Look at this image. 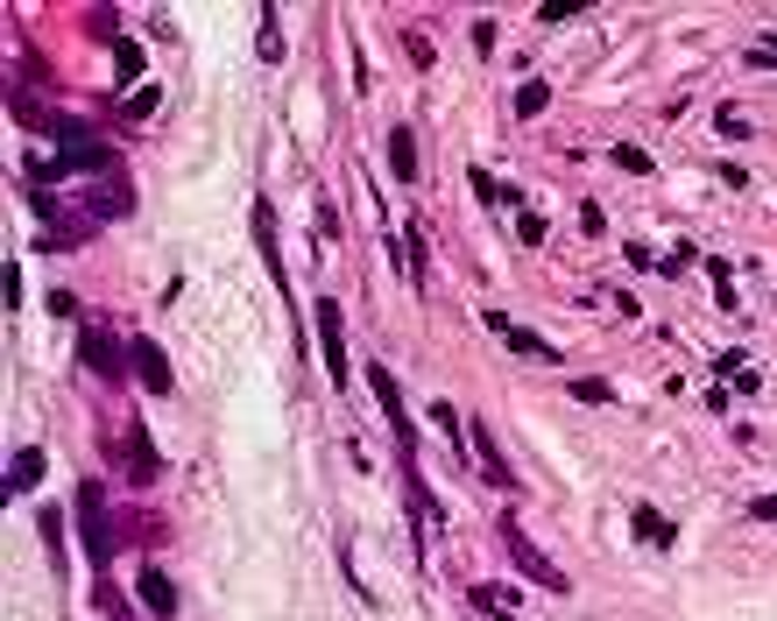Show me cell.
Wrapping results in <instances>:
<instances>
[{"instance_id": "9c48e42d", "label": "cell", "mask_w": 777, "mask_h": 621, "mask_svg": "<svg viewBox=\"0 0 777 621\" xmlns=\"http://www.w3.org/2000/svg\"><path fill=\"white\" fill-rule=\"evenodd\" d=\"M319 339H325V367H333V381L346 388V339H340V304L333 297L319 304Z\"/></svg>"}, {"instance_id": "6da1fadb", "label": "cell", "mask_w": 777, "mask_h": 621, "mask_svg": "<svg viewBox=\"0 0 777 621\" xmlns=\"http://www.w3.org/2000/svg\"><path fill=\"white\" fill-rule=\"evenodd\" d=\"M495 530H502V551L516 558V572L531 579V587H544V593H566V572L552 566V551H537V543H531V530L516 522V509H502V522H495Z\"/></svg>"}, {"instance_id": "277c9868", "label": "cell", "mask_w": 777, "mask_h": 621, "mask_svg": "<svg viewBox=\"0 0 777 621\" xmlns=\"http://www.w3.org/2000/svg\"><path fill=\"white\" fill-rule=\"evenodd\" d=\"M78 360L100 367V375H121V367H134V346H121L107 325H78Z\"/></svg>"}, {"instance_id": "30bf717a", "label": "cell", "mask_w": 777, "mask_h": 621, "mask_svg": "<svg viewBox=\"0 0 777 621\" xmlns=\"http://www.w3.org/2000/svg\"><path fill=\"white\" fill-rule=\"evenodd\" d=\"M389 170H396L403 184H417V134L411 128H389Z\"/></svg>"}, {"instance_id": "2e32d148", "label": "cell", "mask_w": 777, "mask_h": 621, "mask_svg": "<svg viewBox=\"0 0 777 621\" xmlns=\"http://www.w3.org/2000/svg\"><path fill=\"white\" fill-rule=\"evenodd\" d=\"M466 600H474L481 614H509V587H474Z\"/></svg>"}, {"instance_id": "3957f363", "label": "cell", "mask_w": 777, "mask_h": 621, "mask_svg": "<svg viewBox=\"0 0 777 621\" xmlns=\"http://www.w3.org/2000/svg\"><path fill=\"white\" fill-rule=\"evenodd\" d=\"M367 388H375V403H382L389 431H396V459H417V431H411V410H403V388H396V375H389L382 360L367 367Z\"/></svg>"}, {"instance_id": "8fae6325", "label": "cell", "mask_w": 777, "mask_h": 621, "mask_svg": "<svg viewBox=\"0 0 777 621\" xmlns=\"http://www.w3.org/2000/svg\"><path fill=\"white\" fill-rule=\"evenodd\" d=\"M142 71H149L142 43H128V35H121V43H113V78H121V85H134V92H142Z\"/></svg>"}, {"instance_id": "4fadbf2b", "label": "cell", "mask_w": 777, "mask_h": 621, "mask_svg": "<svg viewBox=\"0 0 777 621\" xmlns=\"http://www.w3.org/2000/svg\"><path fill=\"white\" fill-rule=\"evenodd\" d=\"M629 530H636V537H644V543H672V522H665V516H657V509H650V501H636V509H629Z\"/></svg>"}, {"instance_id": "5b68a950", "label": "cell", "mask_w": 777, "mask_h": 621, "mask_svg": "<svg viewBox=\"0 0 777 621\" xmlns=\"http://www.w3.org/2000/svg\"><path fill=\"white\" fill-rule=\"evenodd\" d=\"M466 445H474V452H481V459H474V466H481V474H488V480H495V488H509V495H516V466H509V459H502V445H495V431H488V424H481V417H474V424H466Z\"/></svg>"}, {"instance_id": "d6986e66", "label": "cell", "mask_w": 777, "mask_h": 621, "mask_svg": "<svg viewBox=\"0 0 777 621\" xmlns=\"http://www.w3.org/2000/svg\"><path fill=\"white\" fill-rule=\"evenodd\" d=\"M262 57H269V64H283V29H276V14H262Z\"/></svg>"}, {"instance_id": "ffe728a7", "label": "cell", "mask_w": 777, "mask_h": 621, "mask_svg": "<svg viewBox=\"0 0 777 621\" xmlns=\"http://www.w3.org/2000/svg\"><path fill=\"white\" fill-rule=\"evenodd\" d=\"M311 233H319V247H333V241H340V212L325 205V198H319V226H311Z\"/></svg>"}, {"instance_id": "7a4b0ae2", "label": "cell", "mask_w": 777, "mask_h": 621, "mask_svg": "<svg viewBox=\"0 0 777 621\" xmlns=\"http://www.w3.org/2000/svg\"><path fill=\"white\" fill-rule=\"evenodd\" d=\"M78 537H85V558L107 572V566H113V522H107L100 480H78Z\"/></svg>"}, {"instance_id": "ba28073f", "label": "cell", "mask_w": 777, "mask_h": 621, "mask_svg": "<svg viewBox=\"0 0 777 621\" xmlns=\"http://www.w3.org/2000/svg\"><path fill=\"white\" fill-rule=\"evenodd\" d=\"M134 600H142V608H149L155 621H170V614H178V587H170V579L155 572V566H142V572H134Z\"/></svg>"}, {"instance_id": "52a82bcc", "label": "cell", "mask_w": 777, "mask_h": 621, "mask_svg": "<svg viewBox=\"0 0 777 621\" xmlns=\"http://www.w3.org/2000/svg\"><path fill=\"white\" fill-rule=\"evenodd\" d=\"M128 346H134V375H142V388H149V396H170V388H178V375H170L163 346H155V339H128Z\"/></svg>"}, {"instance_id": "44dd1931", "label": "cell", "mask_w": 777, "mask_h": 621, "mask_svg": "<svg viewBox=\"0 0 777 621\" xmlns=\"http://www.w3.org/2000/svg\"><path fill=\"white\" fill-rule=\"evenodd\" d=\"M749 516H756V522H777V495H756V501H749Z\"/></svg>"}, {"instance_id": "9a60e30c", "label": "cell", "mask_w": 777, "mask_h": 621, "mask_svg": "<svg viewBox=\"0 0 777 621\" xmlns=\"http://www.w3.org/2000/svg\"><path fill=\"white\" fill-rule=\"evenodd\" d=\"M128 474H134V480H149V474H155V459H149V438H142V431H128Z\"/></svg>"}, {"instance_id": "e0dca14e", "label": "cell", "mask_w": 777, "mask_h": 621, "mask_svg": "<svg viewBox=\"0 0 777 621\" xmlns=\"http://www.w3.org/2000/svg\"><path fill=\"white\" fill-rule=\"evenodd\" d=\"M615 163H622V170H629V177H650V155H644V149H636V142H615Z\"/></svg>"}, {"instance_id": "8992f818", "label": "cell", "mask_w": 777, "mask_h": 621, "mask_svg": "<svg viewBox=\"0 0 777 621\" xmlns=\"http://www.w3.org/2000/svg\"><path fill=\"white\" fill-rule=\"evenodd\" d=\"M488 333L509 346V354H523V360H558V346L552 339H537L531 325H516V318H502V310H488Z\"/></svg>"}, {"instance_id": "7c38bea8", "label": "cell", "mask_w": 777, "mask_h": 621, "mask_svg": "<svg viewBox=\"0 0 777 621\" xmlns=\"http://www.w3.org/2000/svg\"><path fill=\"white\" fill-rule=\"evenodd\" d=\"M36 480H43V452H36V445H22V452H14V466H8V495H29Z\"/></svg>"}, {"instance_id": "5bb4252c", "label": "cell", "mask_w": 777, "mask_h": 621, "mask_svg": "<svg viewBox=\"0 0 777 621\" xmlns=\"http://www.w3.org/2000/svg\"><path fill=\"white\" fill-rule=\"evenodd\" d=\"M544 106H552V85H544V78H523V85H516V113H523V121H537Z\"/></svg>"}, {"instance_id": "ac0fdd59", "label": "cell", "mask_w": 777, "mask_h": 621, "mask_svg": "<svg viewBox=\"0 0 777 621\" xmlns=\"http://www.w3.org/2000/svg\"><path fill=\"white\" fill-rule=\"evenodd\" d=\"M155 106H163V92H155V85H142V92H128V121H149V113Z\"/></svg>"}]
</instances>
